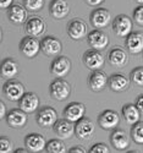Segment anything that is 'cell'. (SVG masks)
<instances>
[{"label": "cell", "instance_id": "cell-25", "mask_svg": "<svg viewBox=\"0 0 143 153\" xmlns=\"http://www.w3.org/2000/svg\"><path fill=\"white\" fill-rule=\"evenodd\" d=\"M19 74V64L14 59H5L0 65V75L6 80L14 79Z\"/></svg>", "mask_w": 143, "mask_h": 153}, {"label": "cell", "instance_id": "cell-24", "mask_svg": "<svg viewBox=\"0 0 143 153\" xmlns=\"http://www.w3.org/2000/svg\"><path fill=\"white\" fill-rule=\"evenodd\" d=\"M7 16L12 23L21 25L24 23L26 20H27V10L20 4H12L7 9Z\"/></svg>", "mask_w": 143, "mask_h": 153}, {"label": "cell", "instance_id": "cell-21", "mask_svg": "<svg viewBox=\"0 0 143 153\" xmlns=\"http://www.w3.org/2000/svg\"><path fill=\"white\" fill-rule=\"evenodd\" d=\"M50 15L56 20L66 17L70 12V5L67 0H53L49 6Z\"/></svg>", "mask_w": 143, "mask_h": 153}, {"label": "cell", "instance_id": "cell-30", "mask_svg": "<svg viewBox=\"0 0 143 153\" xmlns=\"http://www.w3.org/2000/svg\"><path fill=\"white\" fill-rule=\"evenodd\" d=\"M131 137L132 140L138 143V145H142L143 143V125H142V121H137L135 124H132V127H131Z\"/></svg>", "mask_w": 143, "mask_h": 153}, {"label": "cell", "instance_id": "cell-4", "mask_svg": "<svg viewBox=\"0 0 143 153\" xmlns=\"http://www.w3.org/2000/svg\"><path fill=\"white\" fill-rule=\"evenodd\" d=\"M113 31L119 37H127L132 32V20L127 15H119L113 21Z\"/></svg>", "mask_w": 143, "mask_h": 153}, {"label": "cell", "instance_id": "cell-3", "mask_svg": "<svg viewBox=\"0 0 143 153\" xmlns=\"http://www.w3.org/2000/svg\"><path fill=\"white\" fill-rule=\"evenodd\" d=\"M3 93H4V96L9 100H11V102H19L20 98L24 93V87H23V85L20 81L9 80L7 82H5V85L3 87Z\"/></svg>", "mask_w": 143, "mask_h": 153}, {"label": "cell", "instance_id": "cell-1", "mask_svg": "<svg viewBox=\"0 0 143 153\" xmlns=\"http://www.w3.org/2000/svg\"><path fill=\"white\" fill-rule=\"evenodd\" d=\"M71 93V86L67 81L62 80L61 77L55 79L50 83V96L56 100L67 99Z\"/></svg>", "mask_w": 143, "mask_h": 153}, {"label": "cell", "instance_id": "cell-33", "mask_svg": "<svg viewBox=\"0 0 143 153\" xmlns=\"http://www.w3.org/2000/svg\"><path fill=\"white\" fill-rule=\"evenodd\" d=\"M14 151V145L9 137L0 136V153H11Z\"/></svg>", "mask_w": 143, "mask_h": 153}, {"label": "cell", "instance_id": "cell-9", "mask_svg": "<svg viewBox=\"0 0 143 153\" xmlns=\"http://www.w3.org/2000/svg\"><path fill=\"white\" fill-rule=\"evenodd\" d=\"M58 119V113L54 108L51 107H44L38 111L36 120L41 127H50L53 126L54 123Z\"/></svg>", "mask_w": 143, "mask_h": 153}, {"label": "cell", "instance_id": "cell-32", "mask_svg": "<svg viewBox=\"0 0 143 153\" xmlns=\"http://www.w3.org/2000/svg\"><path fill=\"white\" fill-rule=\"evenodd\" d=\"M130 79H131V81H132L135 85H137V86H143V69H142V66L135 68V69L131 71Z\"/></svg>", "mask_w": 143, "mask_h": 153}, {"label": "cell", "instance_id": "cell-6", "mask_svg": "<svg viewBox=\"0 0 143 153\" xmlns=\"http://www.w3.org/2000/svg\"><path fill=\"white\" fill-rule=\"evenodd\" d=\"M39 45H41V50L48 56H56L61 53V49H62V45H61V42L55 37H44L43 39L39 42Z\"/></svg>", "mask_w": 143, "mask_h": 153}, {"label": "cell", "instance_id": "cell-26", "mask_svg": "<svg viewBox=\"0 0 143 153\" xmlns=\"http://www.w3.org/2000/svg\"><path fill=\"white\" fill-rule=\"evenodd\" d=\"M108 60H109V62L113 66L122 68V66H125L127 64L128 56H127V53L125 52L124 49H121V48H114V49L110 50Z\"/></svg>", "mask_w": 143, "mask_h": 153}, {"label": "cell", "instance_id": "cell-8", "mask_svg": "<svg viewBox=\"0 0 143 153\" xmlns=\"http://www.w3.org/2000/svg\"><path fill=\"white\" fill-rule=\"evenodd\" d=\"M119 123H120L119 114L110 109L104 110L98 118V124L103 130H113L119 125Z\"/></svg>", "mask_w": 143, "mask_h": 153}, {"label": "cell", "instance_id": "cell-35", "mask_svg": "<svg viewBox=\"0 0 143 153\" xmlns=\"http://www.w3.org/2000/svg\"><path fill=\"white\" fill-rule=\"evenodd\" d=\"M133 19L138 26H143V6L139 5L133 11Z\"/></svg>", "mask_w": 143, "mask_h": 153}, {"label": "cell", "instance_id": "cell-11", "mask_svg": "<svg viewBox=\"0 0 143 153\" xmlns=\"http://www.w3.org/2000/svg\"><path fill=\"white\" fill-rule=\"evenodd\" d=\"M89 19H90V23H92L96 28H104L109 25V22L111 20V15H110L109 10L104 9V7H98L92 11Z\"/></svg>", "mask_w": 143, "mask_h": 153}, {"label": "cell", "instance_id": "cell-15", "mask_svg": "<svg viewBox=\"0 0 143 153\" xmlns=\"http://www.w3.org/2000/svg\"><path fill=\"white\" fill-rule=\"evenodd\" d=\"M6 123L10 127H14V129H20L23 127L27 124V113H24L21 109H11L7 114H6Z\"/></svg>", "mask_w": 143, "mask_h": 153}, {"label": "cell", "instance_id": "cell-41", "mask_svg": "<svg viewBox=\"0 0 143 153\" xmlns=\"http://www.w3.org/2000/svg\"><path fill=\"white\" fill-rule=\"evenodd\" d=\"M15 152H16V153H17V152H19V153H27L28 149H27V148H17Z\"/></svg>", "mask_w": 143, "mask_h": 153}, {"label": "cell", "instance_id": "cell-7", "mask_svg": "<svg viewBox=\"0 0 143 153\" xmlns=\"http://www.w3.org/2000/svg\"><path fill=\"white\" fill-rule=\"evenodd\" d=\"M20 50L26 58H34L41 50L39 41L31 36L24 37L20 43Z\"/></svg>", "mask_w": 143, "mask_h": 153}, {"label": "cell", "instance_id": "cell-23", "mask_svg": "<svg viewBox=\"0 0 143 153\" xmlns=\"http://www.w3.org/2000/svg\"><path fill=\"white\" fill-rule=\"evenodd\" d=\"M114 131L110 135V142L113 147L118 151H125L130 145V138L124 130L113 129Z\"/></svg>", "mask_w": 143, "mask_h": 153}, {"label": "cell", "instance_id": "cell-31", "mask_svg": "<svg viewBox=\"0 0 143 153\" xmlns=\"http://www.w3.org/2000/svg\"><path fill=\"white\" fill-rule=\"evenodd\" d=\"M23 5L26 10L36 12L44 6V0H23Z\"/></svg>", "mask_w": 143, "mask_h": 153}, {"label": "cell", "instance_id": "cell-34", "mask_svg": "<svg viewBox=\"0 0 143 153\" xmlns=\"http://www.w3.org/2000/svg\"><path fill=\"white\" fill-rule=\"evenodd\" d=\"M89 153H110V148L105 143H96L89 148Z\"/></svg>", "mask_w": 143, "mask_h": 153}, {"label": "cell", "instance_id": "cell-43", "mask_svg": "<svg viewBox=\"0 0 143 153\" xmlns=\"http://www.w3.org/2000/svg\"><path fill=\"white\" fill-rule=\"evenodd\" d=\"M136 1H137L139 5H142V4H143V0H136Z\"/></svg>", "mask_w": 143, "mask_h": 153}, {"label": "cell", "instance_id": "cell-28", "mask_svg": "<svg viewBox=\"0 0 143 153\" xmlns=\"http://www.w3.org/2000/svg\"><path fill=\"white\" fill-rule=\"evenodd\" d=\"M122 115L126 120L127 124H135L137 121L141 120V115L142 114L138 111V109L136 108L135 104H125L122 107Z\"/></svg>", "mask_w": 143, "mask_h": 153}, {"label": "cell", "instance_id": "cell-36", "mask_svg": "<svg viewBox=\"0 0 143 153\" xmlns=\"http://www.w3.org/2000/svg\"><path fill=\"white\" fill-rule=\"evenodd\" d=\"M5 115H6V105L3 100H0V120L5 118Z\"/></svg>", "mask_w": 143, "mask_h": 153}, {"label": "cell", "instance_id": "cell-18", "mask_svg": "<svg viewBox=\"0 0 143 153\" xmlns=\"http://www.w3.org/2000/svg\"><path fill=\"white\" fill-rule=\"evenodd\" d=\"M53 130L56 134V136L61 140L70 138L73 135V123L66 120V119H56V121L53 125Z\"/></svg>", "mask_w": 143, "mask_h": 153}, {"label": "cell", "instance_id": "cell-29", "mask_svg": "<svg viewBox=\"0 0 143 153\" xmlns=\"http://www.w3.org/2000/svg\"><path fill=\"white\" fill-rule=\"evenodd\" d=\"M45 149L49 153H65L66 152V146L61 141V140L53 138L45 145Z\"/></svg>", "mask_w": 143, "mask_h": 153}, {"label": "cell", "instance_id": "cell-22", "mask_svg": "<svg viewBox=\"0 0 143 153\" xmlns=\"http://www.w3.org/2000/svg\"><path fill=\"white\" fill-rule=\"evenodd\" d=\"M126 48L131 54H139L143 50L142 32H131L126 37Z\"/></svg>", "mask_w": 143, "mask_h": 153}, {"label": "cell", "instance_id": "cell-13", "mask_svg": "<svg viewBox=\"0 0 143 153\" xmlns=\"http://www.w3.org/2000/svg\"><path fill=\"white\" fill-rule=\"evenodd\" d=\"M87 39L89 45L94 50H103L109 44V37L99 30H94L92 32H89L87 36Z\"/></svg>", "mask_w": 143, "mask_h": 153}, {"label": "cell", "instance_id": "cell-20", "mask_svg": "<svg viewBox=\"0 0 143 153\" xmlns=\"http://www.w3.org/2000/svg\"><path fill=\"white\" fill-rule=\"evenodd\" d=\"M108 85V77L107 75L99 71V70H94L90 74L89 79H88V86L93 92H100Z\"/></svg>", "mask_w": 143, "mask_h": 153}, {"label": "cell", "instance_id": "cell-38", "mask_svg": "<svg viewBox=\"0 0 143 153\" xmlns=\"http://www.w3.org/2000/svg\"><path fill=\"white\" fill-rule=\"evenodd\" d=\"M142 104H143V96H139L138 98H137V100H136V108L138 109V111L142 114V111H143V107H142Z\"/></svg>", "mask_w": 143, "mask_h": 153}, {"label": "cell", "instance_id": "cell-2", "mask_svg": "<svg viewBox=\"0 0 143 153\" xmlns=\"http://www.w3.org/2000/svg\"><path fill=\"white\" fill-rule=\"evenodd\" d=\"M73 134L81 140H89L94 134V124L88 118H81L73 125Z\"/></svg>", "mask_w": 143, "mask_h": 153}, {"label": "cell", "instance_id": "cell-16", "mask_svg": "<svg viewBox=\"0 0 143 153\" xmlns=\"http://www.w3.org/2000/svg\"><path fill=\"white\" fill-rule=\"evenodd\" d=\"M24 31H26V33H27L28 36L36 38L38 36H41L45 31V23H44V21L41 17L32 16V17L26 20Z\"/></svg>", "mask_w": 143, "mask_h": 153}, {"label": "cell", "instance_id": "cell-17", "mask_svg": "<svg viewBox=\"0 0 143 153\" xmlns=\"http://www.w3.org/2000/svg\"><path fill=\"white\" fill-rule=\"evenodd\" d=\"M24 145L30 152L38 153L45 149L47 141L45 138L39 134H30L24 137Z\"/></svg>", "mask_w": 143, "mask_h": 153}, {"label": "cell", "instance_id": "cell-37", "mask_svg": "<svg viewBox=\"0 0 143 153\" xmlns=\"http://www.w3.org/2000/svg\"><path fill=\"white\" fill-rule=\"evenodd\" d=\"M14 0H0V9H9Z\"/></svg>", "mask_w": 143, "mask_h": 153}, {"label": "cell", "instance_id": "cell-42", "mask_svg": "<svg viewBox=\"0 0 143 153\" xmlns=\"http://www.w3.org/2000/svg\"><path fill=\"white\" fill-rule=\"evenodd\" d=\"M1 38H3V31L0 28V42H1Z\"/></svg>", "mask_w": 143, "mask_h": 153}, {"label": "cell", "instance_id": "cell-10", "mask_svg": "<svg viewBox=\"0 0 143 153\" xmlns=\"http://www.w3.org/2000/svg\"><path fill=\"white\" fill-rule=\"evenodd\" d=\"M71 70V61L66 56H56L50 65V72L56 77H64Z\"/></svg>", "mask_w": 143, "mask_h": 153}, {"label": "cell", "instance_id": "cell-14", "mask_svg": "<svg viewBox=\"0 0 143 153\" xmlns=\"http://www.w3.org/2000/svg\"><path fill=\"white\" fill-rule=\"evenodd\" d=\"M83 62L90 70H99L104 65V56L102 53H99V50L90 49L83 54Z\"/></svg>", "mask_w": 143, "mask_h": 153}, {"label": "cell", "instance_id": "cell-39", "mask_svg": "<svg viewBox=\"0 0 143 153\" xmlns=\"http://www.w3.org/2000/svg\"><path fill=\"white\" fill-rule=\"evenodd\" d=\"M84 1L89 5V6H99L100 4H103L105 0H84Z\"/></svg>", "mask_w": 143, "mask_h": 153}, {"label": "cell", "instance_id": "cell-19", "mask_svg": "<svg viewBox=\"0 0 143 153\" xmlns=\"http://www.w3.org/2000/svg\"><path fill=\"white\" fill-rule=\"evenodd\" d=\"M19 102H20V109L27 114L36 111L38 107H39V98L32 92H27V93L24 92Z\"/></svg>", "mask_w": 143, "mask_h": 153}, {"label": "cell", "instance_id": "cell-5", "mask_svg": "<svg viewBox=\"0 0 143 153\" xmlns=\"http://www.w3.org/2000/svg\"><path fill=\"white\" fill-rule=\"evenodd\" d=\"M88 33V27L84 21L81 19H73L67 25V34L70 36L71 39L80 41L84 38Z\"/></svg>", "mask_w": 143, "mask_h": 153}, {"label": "cell", "instance_id": "cell-27", "mask_svg": "<svg viewBox=\"0 0 143 153\" xmlns=\"http://www.w3.org/2000/svg\"><path fill=\"white\" fill-rule=\"evenodd\" d=\"M128 83H130L128 80L124 75H120V74H115L108 79V85L110 87V90L114 92H124L125 90H127Z\"/></svg>", "mask_w": 143, "mask_h": 153}, {"label": "cell", "instance_id": "cell-12", "mask_svg": "<svg viewBox=\"0 0 143 153\" xmlns=\"http://www.w3.org/2000/svg\"><path fill=\"white\" fill-rule=\"evenodd\" d=\"M84 114H86V107L82 103H79V102L70 103L64 109V118L71 123H76L77 120H80L81 118L84 117Z\"/></svg>", "mask_w": 143, "mask_h": 153}, {"label": "cell", "instance_id": "cell-40", "mask_svg": "<svg viewBox=\"0 0 143 153\" xmlns=\"http://www.w3.org/2000/svg\"><path fill=\"white\" fill-rule=\"evenodd\" d=\"M70 153H86V149L83 147H80V146H76V147H72L69 149Z\"/></svg>", "mask_w": 143, "mask_h": 153}]
</instances>
